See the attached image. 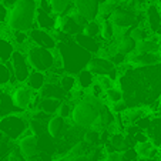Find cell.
Here are the masks:
<instances>
[{"mask_svg": "<svg viewBox=\"0 0 161 161\" xmlns=\"http://www.w3.org/2000/svg\"><path fill=\"white\" fill-rule=\"evenodd\" d=\"M56 53L61 61V67L66 74H71L76 77L81 70L87 69V64L93 56L83 50L74 39H67L64 42H58L56 47Z\"/></svg>", "mask_w": 161, "mask_h": 161, "instance_id": "1", "label": "cell"}, {"mask_svg": "<svg viewBox=\"0 0 161 161\" xmlns=\"http://www.w3.org/2000/svg\"><path fill=\"white\" fill-rule=\"evenodd\" d=\"M37 0H19L10 9L7 26L12 31L29 33L36 27Z\"/></svg>", "mask_w": 161, "mask_h": 161, "instance_id": "2", "label": "cell"}, {"mask_svg": "<svg viewBox=\"0 0 161 161\" xmlns=\"http://www.w3.org/2000/svg\"><path fill=\"white\" fill-rule=\"evenodd\" d=\"M29 131V113H19L0 119V136L7 141H17Z\"/></svg>", "mask_w": 161, "mask_h": 161, "instance_id": "3", "label": "cell"}, {"mask_svg": "<svg viewBox=\"0 0 161 161\" xmlns=\"http://www.w3.org/2000/svg\"><path fill=\"white\" fill-rule=\"evenodd\" d=\"M98 116H100V108L80 100L79 103L73 104L70 120L74 127L81 128V130H88L94 125Z\"/></svg>", "mask_w": 161, "mask_h": 161, "instance_id": "4", "label": "cell"}, {"mask_svg": "<svg viewBox=\"0 0 161 161\" xmlns=\"http://www.w3.org/2000/svg\"><path fill=\"white\" fill-rule=\"evenodd\" d=\"M26 56H27V61L30 64L31 70L47 73V71L56 69V53L52 50L31 44L27 47Z\"/></svg>", "mask_w": 161, "mask_h": 161, "instance_id": "5", "label": "cell"}, {"mask_svg": "<svg viewBox=\"0 0 161 161\" xmlns=\"http://www.w3.org/2000/svg\"><path fill=\"white\" fill-rule=\"evenodd\" d=\"M9 66L12 69L14 81L19 83V84H25L31 71V67L27 61L26 53H23L21 50H14V53L12 54V58L9 61Z\"/></svg>", "mask_w": 161, "mask_h": 161, "instance_id": "6", "label": "cell"}, {"mask_svg": "<svg viewBox=\"0 0 161 161\" xmlns=\"http://www.w3.org/2000/svg\"><path fill=\"white\" fill-rule=\"evenodd\" d=\"M87 69L94 74L96 77L108 76L110 79L117 84V80H119V70H117V67L114 66L107 57H103V56L91 57L90 61H88V64H87Z\"/></svg>", "mask_w": 161, "mask_h": 161, "instance_id": "7", "label": "cell"}, {"mask_svg": "<svg viewBox=\"0 0 161 161\" xmlns=\"http://www.w3.org/2000/svg\"><path fill=\"white\" fill-rule=\"evenodd\" d=\"M9 93H10V96H12V100H13V103H14V106L17 107L21 113L27 111L31 101H33V98H34V96H36V93H34L31 88H29L26 84L16 86Z\"/></svg>", "mask_w": 161, "mask_h": 161, "instance_id": "8", "label": "cell"}, {"mask_svg": "<svg viewBox=\"0 0 161 161\" xmlns=\"http://www.w3.org/2000/svg\"><path fill=\"white\" fill-rule=\"evenodd\" d=\"M16 143H17V151L26 160H33L39 154V138L30 130L23 137H20Z\"/></svg>", "mask_w": 161, "mask_h": 161, "instance_id": "9", "label": "cell"}, {"mask_svg": "<svg viewBox=\"0 0 161 161\" xmlns=\"http://www.w3.org/2000/svg\"><path fill=\"white\" fill-rule=\"evenodd\" d=\"M27 34H29V40L34 46L52 50V52H54L56 47H57V40H56L53 33H49V31H44V30H40V29L34 27Z\"/></svg>", "mask_w": 161, "mask_h": 161, "instance_id": "10", "label": "cell"}, {"mask_svg": "<svg viewBox=\"0 0 161 161\" xmlns=\"http://www.w3.org/2000/svg\"><path fill=\"white\" fill-rule=\"evenodd\" d=\"M74 12L79 13L86 20L91 21L98 19L100 14V4L97 0H71Z\"/></svg>", "mask_w": 161, "mask_h": 161, "instance_id": "11", "label": "cell"}, {"mask_svg": "<svg viewBox=\"0 0 161 161\" xmlns=\"http://www.w3.org/2000/svg\"><path fill=\"white\" fill-rule=\"evenodd\" d=\"M127 63L133 67H151L161 63V53H138L134 52L127 57Z\"/></svg>", "mask_w": 161, "mask_h": 161, "instance_id": "12", "label": "cell"}, {"mask_svg": "<svg viewBox=\"0 0 161 161\" xmlns=\"http://www.w3.org/2000/svg\"><path fill=\"white\" fill-rule=\"evenodd\" d=\"M144 26L151 34H155L161 29V13L157 3H150L144 9Z\"/></svg>", "mask_w": 161, "mask_h": 161, "instance_id": "13", "label": "cell"}, {"mask_svg": "<svg viewBox=\"0 0 161 161\" xmlns=\"http://www.w3.org/2000/svg\"><path fill=\"white\" fill-rule=\"evenodd\" d=\"M70 125L67 124V120H64L60 116H52L47 121V134H49L50 138L53 140H58L64 136V133L67 131V128Z\"/></svg>", "mask_w": 161, "mask_h": 161, "instance_id": "14", "label": "cell"}, {"mask_svg": "<svg viewBox=\"0 0 161 161\" xmlns=\"http://www.w3.org/2000/svg\"><path fill=\"white\" fill-rule=\"evenodd\" d=\"M74 42H76L83 50H86L87 53H90L91 56L101 53L103 43H104L103 40L94 39V37H90V36H86V34H83V33L74 37Z\"/></svg>", "mask_w": 161, "mask_h": 161, "instance_id": "15", "label": "cell"}, {"mask_svg": "<svg viewBox=\"0 0 161 161\" xmlns=\"http://www.w3.org/2000/svg\"><path fill=\"white\" fill-rule=\"evenodd\" d=\"M56 21H57V16L52 14V13H46L40 9L36 10V27L37 29L49 31V33H54Z\"/></svg>", "mask_w": 161, "mask_h": 161, "instance_id": "16", "label": "cell"}, {"mask_svg": "<svg viewBox=\"0 0 161 161\" xmlns=\"http://www.w3.org/2000/svg\"><path fill=\"white\" fill-rule=\"evenodd\" d=\"M39 94L42 98H56L60 101L67 100L66 91L61 88L58 83H46L44 87L39 91Z\"/></svg>", "mask_w": 161, "mask_h": 161, "instance_id": "17", "label": "cell"}, {"mask_svg": "<svg viewBox=\"0 0 161 161\" xmlns=\"http://www.w3.org/2000/svg\"><path fill=\"white\" fill-rule=\"evenodd\" d=\"M116 46L117 52L128 57L130 54H133L136 52L137 42L128 33H123L121 36H116Z\"/></svg>", "mask_w": 161, "mask_h": 161, "instance_id": "18", "label": "cell"}, {"mask_svg": "<svg viewBox=\"0 0 161 161\" xmlns=\"http://www.w3.org/2000/svg\"><path fill=\"white\" fill-rule=\"evenodd\" d=\"M136 151H137V155L140 160H153V158H160L158 154V147L154 146L151 141H146L143 144H137L136 147Z\"/></svg>", "mask_w": 161, "mask_h": 161, "instance_id": "19", "label": "cell"}, {"mask_svg": "<svg viewBox=\"0 0 161 161\" xmlns=\"http://www.w3.org/2000/svg\"><path fill=\"white\" fill-rule=\"evenodd\" d=\"M19 113L21 111L14 106L10 93L9 91H3L2 98H0V119L6 116H12V114H19Z\"/></svg>", "mask_w": 161, "mask_h": 161, "instance_id": "20", "label": "cell"}, {"mask_svg": "<svg viewBox=\"0 0 161 161\" xmlns=\"http://www.w3.org/2000/svg\"><path fill=\"white\" fill-rule=\"evenodd\" d=\"M46 84V73H42V71L37 70H31L30 74H29L27 80H26V86L29 88L34 91V93H39Z\"/></svg>", "mask_w": 161, "mask_h": 161, "instance_id": "21", "label": "cell"}, {"mask_svg": "<svg viewBox=\"0 0 161 161\" xmlns=\"http://www.w3.org/2000/svg\"><path fill=\"white\" fill-rule=\"evenodd\" d=\"M52 4V9L54 16L57 17H64V16L70 14L74 10L73 7V2L71 0H49Z\"/></svg>", "mask_w": 161, "mask_h": 161, "instance_id": "22", "label": "cell"}, {"mask_svg": "<svg viewBox=\"0 0 161 161\" xmlns=\"http://www.w3.org/2000/svg\"><path fill=\"white\" fill-rule=\"evenodd\" d=\"M136 52H138V53H161V44L158 43L157 37L151 36L150 39L144 40V42L137 43Z\"/></svg>", "mask_w": 161, "mask_h": 161, "instance_id": "23", "label": "cell"}, {"mask_svg": "<svg viewBox=\"0 0 161 161\" xmlns=\"http://www.w3.org/2000/svg\"><path fill=\"white\" fill-rule=\"evenodd\" d=\"M76 81H77V88H79V90L88 91V88L96 81V76L91 73L88 69H84V70H81L76 76Z\"/></svg>", "mask_w": 161, "mask_h": 161, "instance_id": "24", "label": "cell"}, {"mask_svg": "<svg viewBox=\"0 0 161 161\" xmlns=\"http://www.w3.org/2000/svg\"><path fill=\"white\" fill-rule=\"evenodd\" d=\"M61 101L56 100V98H40V106L39 110L43 113H46L47 116H56L58 111Z\"/></svg>", "mask_w": 161, "mask_h": 161, "instance_id": "25", "label": "cell"}, {"mask_svg": "<svg viewBox=\"0 0 161 161\" xmlns=\"http://www.w3.org/2000/svg\"><path fill=\"white\" fill-rule=\"evenodd\" d=\"M13 53H14L13 43L6 37H0V61L2 63H9Z\"/></svg>", "mask_w": 161, "mask_h": 161, "instance_id": "26", "label": "cell"}, {"mask_svg": "<svg viewBox=\"0 0 161 161\" xmlns=\"http://www.w3.org/2000/svg\"><path fill=\"white\" fill-rule=\"evenodd\" d=\"M128 34H130L131 37H133L134 40H136L137 43H141V42H144V40H147V39H150L151 36H154V34H151L150 33V30L144 26V23L143 25H138V26H134V27H131L130 30L127 31Z\"/></svg>", "mask_w": 161, "mask_h": 161, "instance_id": "27", "label": "cell"}, {"mask_svg": "<svg viewBox=\"0 0 161 161\" xmlns=\"http://www.w3.org/2000/svg\"><path fill=\"white\" fill-rule=\"evenodd\" d=\"M9 84H16L12 74V69H10L9 63H2L0 61V87L3 88Z\"/></svg>", "mask_w": 161, "mask_h": 161, "instance_id": "28", "label": "cell"}, {"mask_svg": "<svg viewBox=\"0 0 161 161\" xmlns=\"http://www.w3.org/2000/svg\"><path fill=\"white\" fill-rule=\"evenodd\" d=\"M83 34L101 40V21L98 19L88 21L87 25L84 26V29H83Z\"/></svg>", "mask_w": 161, "mask_h": 161, "instance_id": "29", "label": "cell"}, {"mask_svg": "<svg viewBox=\"0 0 161 161\" xmlns=\"http://www.w3.org/2000/svg\"><path fill=\"white\" fill-rule=\"evenodd\" d=\"M104 101H106L108 106L123 101V91L117 87V84L114 86V87H111V88L104 91Z\"/></svg>", "mask_w": 161, "mask_h": 161, "instance_id": "30", "label": "cell"}, {"mask_svg": "<svg viewBox=\"0 0 161 161\" xmlns=\"http://www.w3.org/2000/svg\"><path fill=\"white\" fill-rule=\"evenodd\" d=\"M58 84L61 86L64 91H66V94L69 96L70 93H73L74 90H77V81H76V77L71 76V74H66L64 73L63 76L60 77L58 80Z\"/></svg>", "mask_w": 161, "mask_h": 161, "instance_id": "31", "label": "cell"}, {"mask_svg": "<svg viewBox=\"0 0 161 161\" xmlns=\"http://www.w3.org/2000/svg\"><path fill=\"white\" fill-rule=\"evenodd\" d=\"M71 110H73V104L70 103V101H61L60 107H58V111H57V116L63 117L64 120L67 119H70V114H71Z\"/></svg>", "mask_w": 161, "mask_h": 161, "instance_id": "32", "label": "cell"}, {"mask_svg": "<svg viewBox=\"0 0 161 161\" xmlns=\"http://www.w3.org/2000/svg\"><path fill=\"white\" fill-rule=\"evenodd\" d=\"M29 42V34L26 31H13V44L23 46Z\"/></svg>", "mask_w": 161, "mask_h": 161, "instance_id": "33", "label": "cell"}, {"mask_svg": "<svg viewBox=\"0 0 161 161\" xmlns=\"http://www.w3.org/2000/svg\"><path fill=\"white\" fill-rule=\"evenodd\" d=\"M121 154V160L123 161H138V155H137V151L134 147H130V148L124 150V151L120 153Z\"/></svg>", "mask_w": 161, "mask_h": 161, "instance_id": "34", "label": "cell"}, {"mask_svg": "<svg viewBox=\"0 0 161 161\" xmlns=\"http://www.w3.org/2000/svg\"><path fill=\"white\" fill-rule=\"evenodd\" d=\"M96 81H97L98 84L101 86V88H103L104 91L108 90V88H111V87H114V86H116V83L113 81V80L110 79L108 76H100V77H96Z\"/></svg>", "mask_w": 161, "mask_h": 161, "instance_id": "35", "label": "cell"}, {"mask_svg": "<svg viewBox=\"0 0 161 161\" xmlns=\"http://www.w3.org/2000/svg\"><path fill=\"white\" fill-rule=\"evenodd\" d=\"M37 9L43 10V12H46V13H52V14H54V13H53V9H52V4H50L49 0H37Z\"/></svg>", "mask_w": 161, "mask_h": 161, "instance_id": "36", "label": "cell"}, {"mask_svg": "<svg viewBox=\"0 0 161 161\" xmlns=\"http://www.w3.org/2000/svg\"><path fill=\"white\" fill-rule=\"evenodd\" d=\"M9 12L10 10L4 6L2 2H0V25H4L7 23V19H9Z\"/></svg>", "mask_w": 161, "mask_h": 161, "instance_id": "37", "label": "cell"}, {"mask_svg": "<svg viewBox=\"0 0 161 161\" xmlns=\"http://www.w3.org/2000/svg\"><path fill=\"white\" fill-rule=\"evenodd\" d=\"M104 161H123L121 160V154H120L119 151L107 153L106 157H104Z\"/></svg>", "mask_w": 161, "mask_h": 161, "instance_id": "38", "label": "cell"}, {"mask_svg": "<svg viewBox=\"0 0 161 161\" xmlns=\"http://www.w3.org/2000/svg\"><path fill=\"white\" fill-rule=\"evenodd\" d=\"M0 2H2V3H3L4 4V6H6L7 7V9H12V7L13 6H14V4L16 3H17V2H19V0H0Z\"/></svg>", "mask_w": 161, "mask_h": 161, "instance_id": "39", "label": "cell"}, {"mask_svg": "<svg viewBox=\"0 0 161 161\" xmlns=\"http://www.w3.org/2000/svg\"><path fill=\"white\" fill-rule=\"evenodd\" d=\"M125 2H128V0H110L108 3H111V4H114V6H120V4H123V3H125Z\"/></svg>", "mask_w": 161, "mask_h": 161, "instance_id": "40", "label": "cell"}, {"mask_svg": "<svg viewBox=\"0 0 161 161\" xmlns=\"http://www.w3.org/2000/svg\"><path fill=\"white\" fill-rule=\"evenodd\" d=\"M154 36H155V37H157L158 43H160V44H161V29H160V30H158V31H157V33H155V34H154Z\"/></svg>", "mask_w": 161, "mask_h": 161, "instance_id": "41", "label": "cell"}, {"mask_svg": "<svg viewBox=\"0 0 161 161\" xmlns=\"http://www.w3.org/2000/svg\"><path fill=\"white\" fill-rule=\"evenodd\" d=\"M98 2V4H100V6H103V4H107L110 2V0H97Z\"/></svg>", "mask_w": 161, "mask_h": 161, "instance_id": "42", "label": "cell"}, {"mask_svg": "<svg viewBox=\"0 0 161 161\" xmlns=\"http://www.w3.org/2000/svg\"><path fill=\"white\" fill-rule=\"evenodd\" d=\"M141 161H161L160 158H153V160H141Z\"/></svg>", "mask_w": 161, "mask_h": 161, "instance_id": "43", "label": "cell"}, {"mask_svg": "<svg viewBox=\"0 0 161 161\" xmlns=\"http://www.w3.org/2000/svg\"><path fill=\"white\" fill-rule=\"evenodd\" d=\"M158 151H160V154H158V157H160V160H161V147L158 148Z\"/></svg>", "mask_w": 161, "mask_h": 161, "instance_id": "44", "label": "cell"}, {"mask_svg": "<svg viewBox=\"0 0 161 161\" xmlns=\"http://www.w3.org/2000/svg\"><path fill=\"white\" fill-rule=\"evenodd\" d=\"M154 2H155L157 4H161V0H154Z\"/></svg>", "mask_w": 161, "mask_h": 161, "instance_id": "45", "label": "cell"}, {"mask_svg": "<svg viewBox=\"0 0 161 161\" xmlns=\"http://www.w3.org/2000/svg\"><path fill=\"white\" fill-rule=\"evenodd\" d=\"M158 9H160V13H161V4H158Z\"/></svg>", "mask_w": 161, "mask_h": 161, "instance_id": "46", "label": "cell"}, {"mask_svg": "<svg viewBox=\"0 0 161 161\" xmlns=\"http://www.w3.org/2000/svg\"><path fill=\"white\" fill-rule=\"evenodd\" d=\"M138 161H141V160H138Z\"/></svg>", "mask_w": 161, "mask_h": 161, "instance_id": "47", "label": "cell"}]
</instances>
